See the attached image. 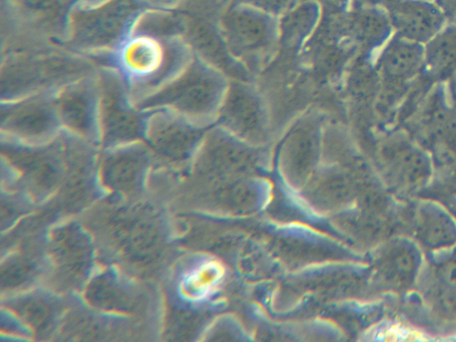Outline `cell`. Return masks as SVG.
<instances>
[{"instance_id":"1","label":"cell","mask_w":456,"mask_h":342,"mask_svg":"<svg viewBox=\"0 0 456 342\" xmlns=\"http://www.w3.org/2000/svg\"><path fill=\"white\" fill-rule=\"evenodd\" d=\"M388 15L405 37L415 40H428L442 28L445 16L439 7L429 0H384Z\"/></svg>"},{"instance_id":"2","label":"cell","mask_w":456,"mask_h":342,"mask_svg":"<svg viewBox=\"0 0 456 342\" xmlns=\"http://www.w3.org/2000/svg\"><path fill=\"white\" fill-rule=\"evenodd\" d=\"M164 46L153 36H134L125 42L119 60L131 76L153 84L160 77L166 63Z\"/></svg>"},{"instance_id":"3","label":"cell","mask_w":456,"mask_h":342,"mask_svg":"<svg viewBox=\"0 0 456 342\" xmlns=\"http://www.w3.org/2000/svg\"><path fill=\"white\" fill-rule=\"evenodd\" d=\"M86 90L78 89L63 94L60 103V116L70 126H86L89 122L96 121V106L94 96Z\"/></svg>"},{"instance_id":"4","label":"cell","mask_w":456,"mask_h":342,"mask_svg":"<svg viewBox=\"0 0 456 342\" xmlns=\"http://www.w3.org/2000/svg\"><path fill=\"white\" fill-rule=\"evenodd\" d=\"M8 125H14L15 129L28 131V127L37 132L47 127L52 128L57 117L52 108L39 102H31L15 109V113L10 114L7 118Z\"/></svg>"},{"instance_id":"5","label":"cell","mask_w":456,"mask_h":342,"mask_svg":"<svg viewBox=\"0 0 456 342\" xmlns=\"http://www.w3.org/2000/svg\"><path fill=\"white\" fill-rule=\"evenodd\" d=\"M427 59L434 71L442 73L456 64V29H448L438 35L430 44Z\"/></svg>"},{"instance_id":"6","label":"cell","mask_w":456,"mask_h":342,"mask_svg":"<svg viewBox=\"0 0 456 342\" xmlns=\"http://www.w3.org/2000/svg\"><path fill=\"white\" fill-rule=\"evenodd\" d=\"M221 276V271L216 264L208 263L191 274L187 280L188 290L191 293L202 295L216 282Z\"/></svg>"},{"instance_id":"7","label":"cell","mask_w":456,"mask_h":342,"mask_svg":"<svg viewBox=\"0 0 456 342\" xmlns=\"http://www.w3.org/2000/svg\"><path fill=\"white\" fill-rule=\"evenodd\" d=\"M435 4L445 17L456 20V0H435Z\"/></svg>"},{"instance_id":"8","label":"cell","mask_w":456,"mask_h":342,"mask_svg":"<svg viewBox=\"0 0 456 342\" xmlns=\"http://www.w3.org/2000/svg\"><path fill=\"white\" fill-rule=\"evenodd\" d=\"M273 10L283 9L290 0H250Z\"/></svg>"},{"instance_id":"9","label":"cell","mask_w":456,"mask_h":342,"mask_svg":"<svg viewBox=\"0 0 456 342\" xmlns=\"http://www.w3.org/2000/svg\"><path fill=\"white\" fill-rule=\"evenodd\" d=\"M328 1H336V0H328Z\"/></svg>"}]
</instances>
